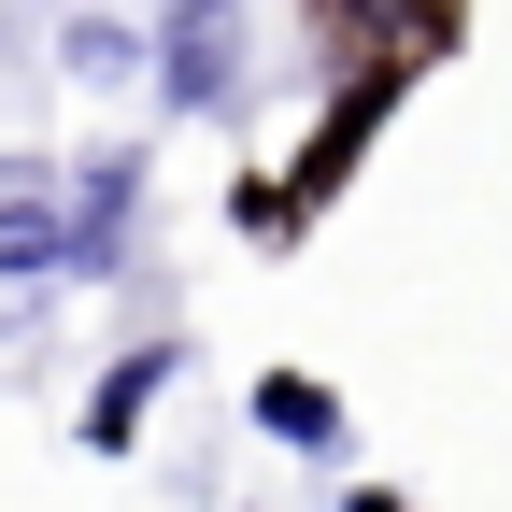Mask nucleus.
Instances as JSON below:
<instances>
[{"mask_svg": "<svg viewBox=\"0 0 512 512\" xmlns=\"http://www.w3.org/2000/svg\"><path fill=\"white\" fill-rule=\"evenodd\" d=\"M0 271H15V285L100 271V256H86V185H72V171H43V157L0 171Z\"/></svg>", "mask_w": 512, "mask_h": 512, "instance_id": "obj_1", "label": "nucleus"}, {"mask_svg": "<svg viewBox=\"0 0 512 512\" xmlns=\"http://www.w3.org/2000/svg\"><path fill=\"white\" fill-rule=\"evenodd\" d=\"M242 57H256V29L228 15V0L157 15V86H171V114H242Z\"/></svg>", "mask_w": 512, "mask_h": 512, "instance_id": "obj_2", "label": "nucleus"}, {"mask_svg": "<svg viewBox=\"0 0 512 512\" xmlns=\"http://www.w3.org/2000/svg\"><path fill=\"white\" fill-rule=\"evenodd\" d=\"M185 370V342H143V356H114L100 370V399H86V456H128V427H143V399Z\"/></svg>", "mask_w": 512, "mask_h": 512, "instance_id": "obj_3", "label": "nucleus"}, {"mask_svg": "<svg viewBox=\"0 0 512 512\" xmlns=\"http://www.w3.org/2000/svg\"><path fill=\"white\" fill-rule=\"evenodd\" d=\"M72 185H86V256L114 271V256H128V228H143V157H86Z\"/></svg>", "mask_w": 512, "mask_h": 512, "instance_id": "obj_4", "label": "nucleus"}, {"mask_svg": "<svg viewBox=\"0 0 512 512\" xmlns=\"http://www.w3.org/2000/svg\"><path fill=\"white\" fill-rule=\"evenodd\" d=\"M256 427H271V441H299V456H342V399H328V384H299V370H271V384H256Z\"/></svg>", "mask_w": 512, "mask_h": 512, "instance_id": "obj_5", "label": "nucleus"}, {"mask_svg": "<svg viewBox=\"0 0 512 512\" xmlns=\"http://www.w3.org/2000/svg\"><path fill=\"white\" fill-rule=\"evenodd\" d=\"M143 57H157V29H128V15H72V72H143Z\"/></svg>", "mask_w": 512, "mask_h": 512, "instance_id": "obj_6", "label": "nucleus"}]
</instances>
